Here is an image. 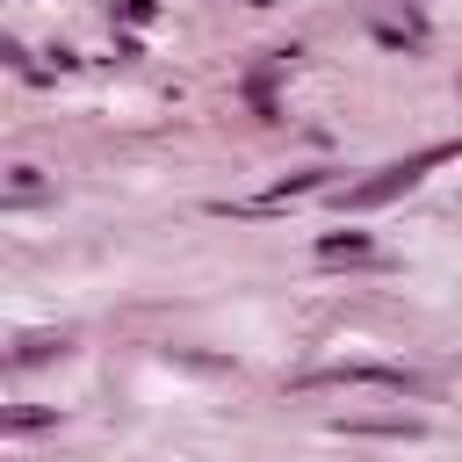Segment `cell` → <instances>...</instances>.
Wrapping results in <instances>:
<instances>
[{"label":"cell","instance_id":"obj_4","mask_svg":"<svg viewBox=\"0 0 462 462\" xmlns=\"http://www.w3.org/2000/svg\"><path fill=\"white\" fill-rule=\"evenodd\" d=\"M116 14L123 22H152V0H116Z\"/></svg>","mask_w":462,"mask_h":462},{"label":"cell","instance_id":"obj_2","mask_svg":"<svg viewBox=\"0 0 462 462\" xmlns=\"http://www.w3.org/2000/svg\"><path fill=\"white\" fill-rule=\"evenodd\" d=\"M310 383H375V390H426L411 368H383V361H339V368H318Z\"/></svg>","mask_w":462,"mask_h":462},{"label":"cell","instance_id":"obj_1","mask_svg":"<svg viewBox=\"0 0 462 462\" xmlns=\"http://www.w3.org/2000/svg\"><path fill=\"white\" fill-rule=\"evenodd\" d=\"M448 159H462V144H426V152H411V159H397V166H383L375 180H354L339 202L346 209H375V202H390V195H404V188H419L433 166H448Z\"/></svg>","mask_w":462,"mask_h":462},{"label":"cell","instance_id":"obj_3","mask_svg":"<svg viewBox=\"0 0 462 462\" xmlns=\"http://www.w3.org/2000/svg\"><path fill=\"white\" fill-rule=\"evenodd\" d=\"M318 253H325V260H361V253H368V238H361V231H346V238H325Z\"/></svg>","mask_w":462,"mask_h":462}]
</instances>
